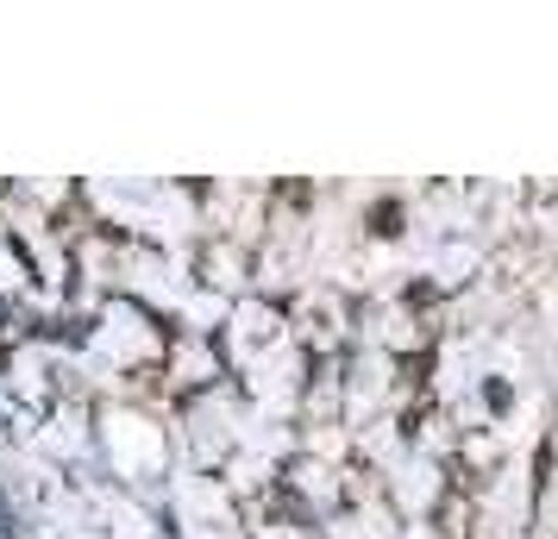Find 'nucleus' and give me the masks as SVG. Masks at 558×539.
<instances>
[{
    "instance_id": "f257e3e1",
    "label": "nucleus",
    "mask_w": 558,
    "mask_h": 539,
    "mask_svg": "<svg viewBox=\"0 0 558 539\" xmlns=\"http://www.w3.org/2000/svg\"><path fill=\"white\" fill-rule=\"evenodd\" d=\"M0 539H13V534H7V520H0Z\"/></svg>"
}]
</instances>
